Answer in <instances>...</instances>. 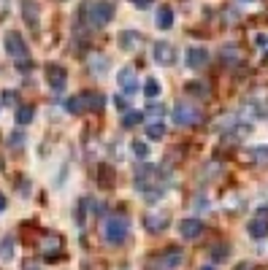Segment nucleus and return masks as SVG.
Here are the masks:
<instances>
[{"label": "nucleus", "instance_id": "f257e3e1", "mask_svg": "<svg viewBox=\"0 0 268 270\" xmlns=\"http://www.w3.org/2000/svg\"><path fill=\"white\" fill-rule=\"evenodd\" d=\"M114 16V5L106 3V0H87V3L82 5V19L87 27H106L108 22H111Z\"/></svg>", "mask_w": 268, "mask_h": 270}, {"label": "nucleus", "instance_id": "f03ea898", "mask_svg": "<svg viewBox=\"0 0 268 270\" xmlns=\"http://www.w3.org/2000/svg\"><path fill=\"white\" fill-rule=\"evenodd\" d=\"M130 235V222L125 216H108L103 222V238L111 246H122Z\"/></svg>", "mask_w": 268, "mask_h": 270}, {"label": "nucleus", "instance_id": "7ed1b4c3", "mask_svg": "<svg viewBox=\"0 0 268 270\" xmlns=\"http://www.w3.org/2000/svg\"><path fill=\"white\" fill-rule=\"evenodd\" d=\"M171 116H174V122L179 124V127H192V124L201 122V111H198L195 106H190V103H176Z\"/></svg>", "mask_w": 268, "mask_h": 270}, {"label": "nucleus", "instance_id": "20e7f679", "mask_svg": "<svg viewBox=\"0 0 268 270\" xmlns=\"http://www.w3.org/2000/svg\"><path fill=\"white\" fill-rule=\"evenodd\" d=\"M181 262H184V251L176 249V246H171V249H165L160 257L152 260V268H157V270H176V268H181Z\"/></svg>", "mask_w": 268, "mask_h": 270}, {"label": "nucleus", "instance_id": "39448f33", "mask_svg": "<svg viewBox=\"0 0 268 270\" xmlns=\"http://www.w3.org/2000/svg\"><path fill=\"white\" fill-rule=\"evenodd\" d=\"M3 43H5V54L8 57H14V60H25L27 57V43H25V38H22V33L8 30Z\"/></svg>", "mask_w": 268, "mask_h": 270}, {"label": "nucleus", "instance_id": "423d86ee", "mask_svg": "<svg viewBox=\"0 0 268 270\" xmlns=\"http://www.w3.org/2000/svg\"><path fill=\"white\" fill-rule=\"evenodd\" d=\"M184 62H187V68H190V71H203V68H206V62H209L206 46H190V49H187V54H184Z\"/></svg>", "mask_w": 268, "mask_h": 270}, {"label": "nucleus", "instance_id": "0eeeda50", "mask_svg": "<svg viewBox=\"0 0 268 270\" xmlns=\"http://www.w3.org/2000/svg\"><path fill=\"white\" fill-rule=\"evenodd\" d=\"M46 81H49V87H52V92H57V95H60V92L65 89V84H68L65 68H62V65H49V68H46Z\"/></svg>", "mask_w": 268, "mask_h": 270}, {"label": "nucleus", "instance_id": "6e6552de", "mask_svg": "<svg viewBox=\"0 0 268 270\" xmlns=\"http://www.w3.org/2000/svg\"><path fill=\"white\" fill-rule=\"evenodd\" d=\"M117 84L122 87L125 95H135V92H138V76H135L133 68H122V71L117 73Z\"/></svg>", "mask_w": 268, "mask_h": 270}, {"label": "nucleus", "instance_id": "1a4fd4ad", "mask_svg": "<svg viewBox=\"0 0 268 270\" xmlns=\"http://www.w3.org/2000/svg\"><path fill=\"white\" fill-rule=\"evenodd\" d=\"M201 232H203V222L195 219V216H190V219H181V222H179V235H181L184 240H195Z\"/></svg>", "mask_w": 268, "mask_h": 270}, {"label": "nucleus", "instance_id": "9d476101", "mask_svg": "<svg viewBox=\"0 0 268 270\" xmlns=\"http://www.w3.org/2000/svg\"><path fill=\"white\" fill-rule=\"evenodd\" d=\"M22 16H25V22L33 27V30H38V22H41V5H38L36 0H22Z\"/></svg>", "mask_w": 268, "mask_h": 270}, {"label": "nucleus", "instance_id": "9b49d317", "mask_svg": "<svg viewBox=\"0 0 268 270\" xmlns=\"http://www.w3.org/2000/svg\"><path fill=\"white\" fill-rule=\"evenodd\" d=\"M141 43H144V36H141L138 30H122L119 33V46H122L125 51L141 49Z\"/></svg>", "mask_w": 268, "mask_h": 270}, {"label": "nucleus", "instance_id": "f8f14e48", "mask_svg": "<svg viewBox=\"0 0 268 270\" xmlns=\"http://www.w3.org/2000/svg\"><path fill=\"white\" fill-rule=\"evenodd\" d=\"M155 60L160 62V65H171V62L176 60V51H174V46H171V43H165V41L155 43Z\"/></svg>", "mask_w": 268, "mask_h": 270}, {"label": "nucleus", "instance_id": "ddd939ff", "mask_svg": "<svg viewBox=\"0 0 268 270\" xmlns=\"http://www.w3.org/2000/svg\"><path fill=\"white\" fill-rule=\"evenodd\" d=\"M60 249H62V240H60V235H46V238H44V243H41L44 257L54 260V257H60Z\"/></svg>", "mask_w": 268, "mask_h": 270}, {"label": "nucleus", "instance_id": "4468645a", "mask_svg": "<svg viewBox=\"0 0 268 270\" xmlns=\"http://www.w3.org/2000/svg\"><path fill=\"white\" fill-rule=\"evenodd\" d=\"M144 227L149 230L152 235L163 232V230L168 227V214H149V216L144 219Z\"/></svg>", "mask_w": 268, "mask_h": 270}, {"label": "nucleus", "instance_id": "2eb2a0df", "mask_svg": "<svg viewBox=\"0 0 268 270\" xmlns=\"http://www.w3.org/2000/svg\"><path fill=\"white\" fill-rule=\"evenodd\" d=\"M247 232L252 235V238H258V240L268 238V219H266V216H255V219L247 225Z\"/></svg>", "mask_w": 268, "mask_h": 270}, {"label": "nucleus", "instance_id": "dca6fc26", "mask_svg": "<svg viewBox=\"0 0 268 270\" xmlns=\"http://www.w3.org/2000/svg\"><path fill=\"white\" fill-rule=\"evenodd\" d=\"M157 27L160 30H171L174 27V8L171 5H160V11H157Z\"/></svg>", "mask_w": 268, "mask_h": 270}, {"label": "nucleus", "instance_id": "f3484780", "mask_svg": "<svg viewBox=\"0 0 268 270\" xmlns=\"http://www.w3.org/2000/svg\"><path fill=\"white\" fill-rule=\"evenodd\" d=\"M33 116H36V108H33V106H19V108H16V124H19V127L30 124Z\"/></svg>", "mask_w": 268, "mask_h": 270}, {"label": "nucleus", "instance_id": "a211bd4d", "mask_svg": "<svg viewBox=\"0 0 268 270\" xmlns=\"http://www.w3.org/2000/svg\"><path fill=\"white\" fill-rule=\"evenodd\" d=\"M89 71H92V73H98V76H103V73H106V65H108V60H106V57L103 54H89Z\"/></svg>", "mask_w": 268, "mask_h": 270}, {"label": "nucleus", "instance_id": "6ab92c4d", "mask_svg": "<svg viewBox=\"0 0 268 270\" xmlns=\"http://www.w3.org/2000/svg\"><path fill=\"white\" fill-rule=\"evenodd\" d=\"M144 119V114L135 111V108H128V111L122 114V127H135V124Z\"/></svg>", "mask_w": 268, "mask_h": 270}, {"label": "nucleus", "instance_id": "aec40b11", "mask_svg": "<svg viewBox=\"0 0 268 270\" xmlns=\"http://www.w3.org/2000/svg\"><path fill=\"white\" fill-rule=\"evenodd\" d=\"M11 257H14V238H11V235H5V238L0 240V260L8 262Z\"/></svg>", "mask_w": 268, "mask_h": 270}, {"label": "nucleus", "instance_id": "412c9836", "mask_svg": "<svg viewBox=\"0 0 268 270\" xmlns=\"http://www.w3.org/2000/svg\"><path fill=\"white\" fill-rule=\"evenodd\" d=\"M146 135H149L152 141H160V138L165 135V127H163L160 119H152V122L146 124Z\"/></svg>", "mask_w": 268, "mask_h": 270}, {"label": "nucleus", "instance_id": "4be33fe9", "mask_svg": "<svg viewBox=\"0 0 268 270\" xmlns=\"http://www.w3.org/2000/svg\"><path fill=\"white\" fill-rule=\"evenodd\" d=\"M184 89L190 92L192 97H209V87H206V84H203V81H190V84H187Z\"/></svg>", "mask_w": 268, "mask_h": 270}, {"label": "nucleus", "instance_id": "5701e85b", "mask_svg": "<svg viewBox=\"0 0 268 270\" xmlns=\"http://www.w3.org/2000/svg\"><path fill=\"white\" fill-rule=\"evenodd\" d=\"M222 60L230 62V65H236V62L241 60V54H238V49L233 43H227V46H222Z\"/></svg>", "mask_w": 268, "mask_h": 270}, {"label": "nucleus", "instance_id": "b1692460", "mask_svg": "<svg viewBox=\"0 0 268 270\" xmlns=\"http://www.w3.org/2000/svg\"><path fill=\"white\" fill-rule=\"evenodd\" d=\"M144 95L146 97H157L160 95V81H157V78H146L144 81Z\"/></svg>", "mask_w": 268, "mask_h": 270}, {"label": "nucleus", "instance_id": "393cba45", "mask_svg": "<svg viewBox=\"0 0 268 270\" xmlns=\"http://www.w3.org/2000/svg\"><path fill=\"white\" fill-rule=\"evenodd\" d=\"M227 254H230V249H227L225 243H217L214 249H212V260H214V262H225Z\"/></svg>", "mask_w": 268, "mask_h": 270}, {"label": "nucleus", "instance_id": "a878e982", "mask_svg": "<svg viewBox=\"0 0 268 270\" xmlns=\"http://www.w3.org/2000/svg\"><path fill=\"white\" fill-rule=\"evenodd\" d=\"M252 159L258 165H268V146H258V149H252Z\"/></svg>", "mask_w": 268, "mask_h": 270}, {"label": "nucleus", "instance_id": "bb28decb", "mask_svg": "<svg viewBox=\"0 0 268 270\" xmlns=\"http://www.w3.org/2000/svg\"><path fill=\"white\" fill-rule=\"evenodd\" d=\"M133 154L138 159H146V154H149V149H146V143H141V141H135L133 143Z\"/></svg>", "mask_w": 268, "mask_h": 270}, {"label": "nucleus", "instance_id": "cd10ccee", "mask_svg": "<svg viewBox=\"0 0 268 270\" xmlns=\"http://www.w3.org/2000/svg\"><path fill=\"white\" fill-rule=\"evenodd\" d=\"M22 143H25V133H19V130H16V133L8 138V146H11V149H19Z\"/></svg>", "mask_w": 268, "mask_h": 270}, {"label": "nucleus", "instance_id": "c85d7f7f", "mask_svg": "<svg viewBox=\"0 0 268 270\" xmlns=\"http://www.w3.org/2000/svg\"><path fill=\"white\" fill-rule=\"evenodd\" d=\"M146 114H149L152 119H163L165 108H163V106H149V108H146Z\"/></svg>", "mask_w": 268, "mask_h": 270}, {"label": "nucleus", "instance_id": "c756f323", "mask_svg": "<svg viewBox=\"0 0 268 270\" xmlns=\"http://www.w3.org/2000/svg\"><path fill=\"white\" fill-rule=\"evenodd\" d=\"M0 103H5V106H14V103H16V92L5 89V92H3V97H0Z\"/></svg>", "mask_w": 268, "mask_h": 270}, {"label": "nucleus", "instance_id": "7c9ffc66", "mask_svg": "<svg viewBox=\"0 0 268 270\" xmlns=\"http://www.w3.org/2000/svg\"><path fill=\"white\" fill-rule=\"evenodd\" d=\"M152 3H155V0H133V5H135V8H141V11H146Z\"/></svg>", "mask_w": 268, "mask_h": 270}, {"label": "nucleus", "instance_id": "2f4dec72", "mask_svg": "<svg viewBox=\"0 0 268 270\" xmlns=\"http://www.w3.org/2000/svg\"><path fill=\"white\" fill-rule=\"evenodd\" d=\"M255 43H258V46H263V49H266V46H268V36L258 33V36H255Z\"/></svg>", "mask_w": 268, "mask_h": 270}, {"label": "nucleus", "instance_id": "473e14b6", "mask_svg": "<svg viewBox=\"0 0 268 270\" xmlns=\"http://www.w3.org/2000/svg\"><path fill=\"white\" fill-rule=\"evenodd\" d=\"M114 106L122 108V111H128V100H125V97H114Z\"/></svg>", "mask_w": 268, "mask_h": 270}, {"label": "nucleus", "instance_id": "72a5a7b5", "mask_svg": "<svg viewBox=\"0 0 268 270\" xmlns=\"http://www.w3.org/2000/svg\"><path fill=\"white\" fill-rule=\"evenodd\" d=\"M22 270H41V265H38V262H33V260H27L25 265H22Z\"/></svg>", "mask_w": 268, "mask_h": 270}, {"label": "nucleus", "instance_id": "f704fd0d", "mask_svg": "<svg viewBox=\"0 0 268 270\" xmlns=\"http://www.w3.org/2000/svg\"><path fill=\"white\" fill-rule=\"evenodd\" d=\"M236 270H255V265H252V262H238Z\"/></svg>", "mask_w": 268, "mask_h": 270}, {"label": "nucleus", "instance_id": "c9c22d12", "mask_svg": "<svg viewBox=\"0 0 268 270\" xmlns=\"http://www.w3.org/2000/svg\"><path fill=\"white\" fill-rule=\"evenodd\" d=\"M19 192L27 194V192H30V184H27V181H19Z\"/></svg>", "mask_w": 268, "mask_h": 270}, {"label": "nucleus", "instance_id": "e433bc0d", "mask_svg": "<svg viewBox=\"0 0 268 270\" xmlns=\"http://www.w3.org/2000/svg\"><path fill=\"white\" fill-rule=\"evenodd\" d=\"M5 205H8V200H5V194H0V214L5 211Z\"/></svg>", "mask_w": 268, "mask_h": 270}, {"label": "nucleus", "instance_id": "4c0bfd02", "mask_svg": "<svg viewBox=\"0 0 268 270\" xmlns=\"http://www.w3.org/2000/svg\"><path fill=\"white\" fill-rule=\"evenodd\" d=\"M238 5H249V3H255V0H236Z\"/></svg>", "mask_w": 268, "mask_h": 270}, {"label": "nucleus", "instance_id": "58836bf2", "mask_svg": "<svg viewBox=\"0 0 268 270\" xmlns=\"http://www.w3.org/2000/svg\"><path fill=\"white\" fill-rule=\"evenodd\" d=\"M260 216H266V219H268V205H263V211H260Z\"/></svg>", "mask_w": 268, "mask_h": 270}, {"label": "nucleus", "instance_id": "ea45409f", "mask_svg": "<svg viewBox=\"0 0 268 270\" xmlns=\"http://www.w3.org/2000/svg\"><path fill=\"white\" fill-rule=\"evenodd\" d=\"M201 270H214V268H212V265H206V268H201Z\"/></svg>", "mask_w": 268, "mask_h": 270}]
</instances>
